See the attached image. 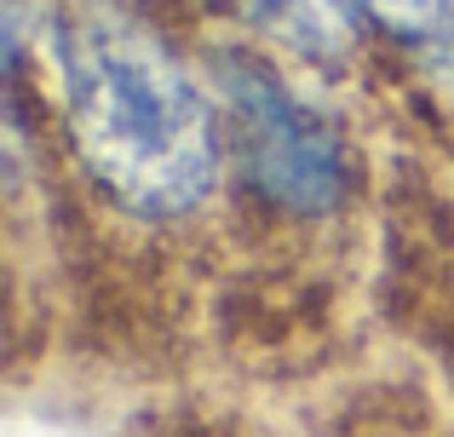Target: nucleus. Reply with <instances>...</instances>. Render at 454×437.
Returning a JSON list of instances; mask_svg holds the SVG:
<instances>
[{"instance_id": "f03ea898", "label": "nucleus", "mask_w": 454, "mask_h": 437, "mask_svg": "<svg viewBox=\"0 0 454 437\" xmlns=\"http://www.w3.org/2000/svg\"><path fill=\"white\" fill-rule=\"evenodd\" d=\"M219 75L247 121V150H254L259 184L277 202H288L294 214H328L340 202V150H333L328 127L310 110H300L288 98V87L247 58H224Z\"/></svg>"}, {"instance_id": "f257e3e1", "label": "nucleus", "mask_w": 454, "mask_h": 437, "mask_svg": "<svg viewBox=\"0 0 454 437\" xmlns=\"http://www.w3.org/2000/svg\"><path fill=\"white\" fill-rule=\"evenodd\" d=\"M69 127L87 168L138 214H190L213 191V115L150 29L121 12L58 23Z\"/></svg>"}, {"instance_id": "7ed1b4c3", "label": "nucleus", "mask_w": 454, "mask_h": 437, "mask_svg": "<svg viewBox=\"0 0 454 437\" xmlns=\"http://www.w3.org/2000/svg\"><path fill=\"white\" fill-rule=\"evenodd\" d=\"M247 6L300 52H340L345 41V0H247Z\"/></svg>"}, {"instance_id": "20e7f679", "label": "nucleus", "mask_w": 454, "mask_h": 437, "mask_svg": "<svg viewBox=\"0 0 454 437\" xmlns=\"http://www.w3.org/2000/svg\"><path fill=\"white\" fill-rule=\"evenodd\" d=\"M356 6H368L380 23H391L397 35H414V41H437L454 29V0H356Z\"/></svg>"}]
</instances>
